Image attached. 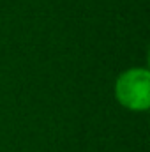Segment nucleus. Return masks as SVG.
I'll return each instance as SVG.
<instances>
[{
  "label": "nucleus",
  "mask_w": 150,
  "mask_h": 152,
  "mask_svg": "<svg viewBox=\"0 0 150 152\" xmlns=\"http://www.w3.org/2000/svg\"><path fill=\"white\" fill-rule=\"evenodd\" d=\"M117 101L133 112H145L150 106V73L145 67L127 69L115 83Z\"/></svg>",
  "instance_id": "nucleus-1"
}]
</instances>
